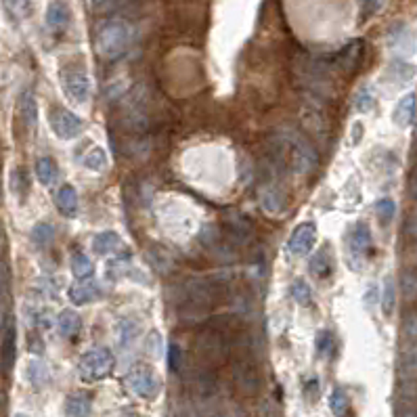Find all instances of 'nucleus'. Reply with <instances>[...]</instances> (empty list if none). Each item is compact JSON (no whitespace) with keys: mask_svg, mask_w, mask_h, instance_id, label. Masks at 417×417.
<instances>
[{"mask_svg":"<svg viewBox=\"0 0 417 417\" xmlns=\"http://www.w3.org/2000/svg\"><path fill=\"white\" fill-rule=\"evenodd\" d=\"M130 40H132L130 25L122 19H110L99 27L94 36V49L103 61H116L128 51Z\"/></svg>","mask_w":417,"mask_h":417,"instance_id":"nucleus-1","label":"nucleus"},{"mask_svg":"<svg viewBox=\"0 0 417 417\" xmlns=\"http://www.w3.org/2000/svg\"><path fill=\"white\" fill-rule=\"evenodd\" d=\"M281 138L286 145V157H290V166L298 172V175H310V172L317 170L319 153L306 136H302L294 130H288Z\"/></svg>","mask_w":417,"mask_h":417,"instance_id":"nucleus-2","label":"nucleus"},{"mask_svg":"<svg viewBox=\"0 0 417 417\" xmlns=\"http://www.w3.org/2000/svg\"><path fill=\"white\" fill-rule=\"evenodd\" d=\"M116 367V359L112 355L110 349L105 346H97V349H90L82 355L80 363H78V373L80 379L84 381H99L103 377H108Z\"/></svg>","mask_w":417,"mask_h":417,"instance_id":"nucleus-3","label":"nucleus"},{"mask_svg":"<svg viewBox=\"0 0 417 417\" xmlns=\"http://www.w3.org/2000/svg\"><path fill=\"white\" fill-rule=\"evenodd\" d=\"M124 381H126V388L132 394H136L138 399H145V401H155L157 394L162 392L160 375L147 365H136L134 369H130L126 373Z\"/></svg>","mask_w":417,"mask_h":417,"instance_id":"nucleus-4","label":"nucleus"},{"mask_svg":"<svg viewBox=\"0 0 417 417\" xmlns=\"http://www.w3.org/2000/svg\"><path fill=\"white\" fill-rule=\"evenodd\" d=\"M233 379L237 388L243 392V394H256L258 388H260V373H258V367L254 365L252 359H237L235 361V367H233Z\"/></svg>","mask_w":417,"mask_h":417,"instance_id":"nucleus-5","label":"nucleus"},{"mask_svg":"<svg viewBox=\"0 0 417 417\" xmlns=\"http://www.w3.org/2000/svg\"><path fill=\"white\" fill-rule=\"evenodd\" d=\"M51 126L55 130V134L63 141H72V138L80 136V132L84 130V122L80 120V116H76L74 112L69 110H55L51 116Z\"/></svg>","mask_w":417,"mask_h":417,"instance_id":"nucleus-6","label":"nucleus"},{"mask_svg":"<svg viewBox=\"0 0 417 417\" xmlns=\"http://www.w3.org/2000/svg\"><path fill=\"white\" fill-rule=\"evenodd\" d=\"M317 243V227L312 223H302L298 225L290 239H288V250L292 256H306Z\"/></svg>","mask_w":417,"mask_h":417,"instance_id":"nucleus-7","label":"nucleus"},{"mask_svg":"<svg viewBox=\"0 0 417 417\" xmlns=\"http://www.w3.org/2000/svg\"><path fill=\"white\" fill-rule=\"evenodd\" d=\"M63 88H65V94L76 101L78 105H86L90 101V92H92V84H90V78L82 72H69L65 74L63 78Z\"/></svg>","mask_w":417,"mask_h":417,"instance_id":"nucleus-8","label":"nucleus"},{"mask_svg":"<svg viewBox=\"0 0 417 417\" xmlns=\"http://www.w3.org/2000/svg\"><path fill=\"white\" fill-rule=\"evenodd\" d=\"M15 357H17V329L15 323H7L3 340H0V373L9 375L13 371Z\"/></svg>","mask_w":417,"mask_h":417,"instance_id":"nucleus-9","label":"nucleus"},{"mask_svg":"<svg viewBox=\"0 0 417 417\" xmlns=\"http://www.w3.org/2000/svg\"><path fill=\"white\" fill-rule=\"evenodd\" d=\"M187 298H189V304L197 310H205L214 306V286L210 281H203V279H195L187 286Z\"/></svg>","mask_w":417,"mask_h":417,"instance_id":"nucleus-10","label":"nucleus"},{"mask_svg":"<svg viewBox=\"0 0 417 417\" xmlns=\"http://www.w3.org/2000/svg\"><path fill=\"white\" fill-rule=\"evenodd\" d=\"M363 55H365V45L363 40H353L351 45H346L338 57H336V63L344 69L346 74H353L359 69L361 61H363Z\"/></svg>","mask_w":417,"mask_h":417,"instance_id":"nucleus-11","label":"nucleus"},{"mask_svg":"<svg viewBox=\"0 0 417 417\" xmlns=\"http://www.w3.org/2000/svg\"><path fill=\"white\" fill-rule=\"evenodd\" d=\"M227 233L231 235L233 241H237L239 246H243V243H248V241L252 239L254 227H252V223H250L246 216H243V214L231 212V214L227 216Z\"/></svg>","mask_w":417,"mask_h":417,"instance_id":"nucleus-12","label":"nucleus"},{"mask_svg":"<svg viewBox=\"0 0 417 417\" xmlns=\"http://www.w3.org/2000/svg\"><path fill=\"white\" fill-rule=\"evenodd\" d=\"M67 296L72 304H90L99 298V286L92 279H80L67 288Z\"/></svg>","mask_w":417,"mask_h":417,"instance_id":"nucleus-13","label":"nucleus"},{"mask_svg":"<svg viewBox=\"0 0 417 417\" xmlns=\"http://www.w3.org/2000/svg\"><path fill=\"white\" fill-rule=\"evenodd\" d=\"M415 112H417V97L409 92L399 99L396 108L392 112V120L399 128H409L415 120Z\"/></svg>","mask_w":417,"mask_h":417,"instance_id":"nucleus-14","label":"nucleus"},{"mask_svg":"<svg viewBox=\"0 0 417 417\" xmlns=\"http://www.w3.org/2000/svg\"><path fill=\"white\" fill-rule=\"evenodd\" d=\"M286 203H288V197L281 189L277 187H266L262 193H260V207L262 212L268 214V216H277L286 210Z\"/></svg>","mask_w":417,"mask_h":417,"instance_id":"nucleus-15","label":"nucleus"},{"mask_svg":"<svg viewBox=\"0 0 417 417\" xmlns=\"http://www.w3.org/2000/svg\"><path fill=\"white\" fill-rule=\"evenodd\" d=\"M122 248V237L116 231H103L92 239V252L99 256H110Z\"/></svg>","mask_w":417,"mask_h":417,"instance_id":"nucleus-16","label":"nucleus"},{"mask_svg":"<svg viewBox=\"0 0 417 417\" xmlns=\"http://www.w3.org/2000/svg\"><path fill=\"white\" fill-rule=\"evenodd\" d=\"M69 17H72V13H69L67 5L61 3V0H53V3L49 5V9H47V25L53 31L65 29L67 23H69Z\"/></svg>","mask_w":417,"mask_h":417,"instance_id":"nucleus-17","label":"nucleus"},{"mask_svg":"<svg viewBox=\"0 0 417 417\" xmlns=\"http://www.w3.org/2000/svg\"><path fill=\"white\" fill-rule=\"evenodd\" d=\"M399 371L401 375L411 381L417 377V344L415 342H409L405 349L401 351V357H399Z\"/></svg>","mask_w":417,"mask_h":417,"instance_id":"nucleus-18","label":"nucleus"},{"mask_svg":"<svg viewBox=\"0 0 417 417\" xmlns=\"http://www.w3.org/2000/svg\"><path fill=\"white\" fill-rule=\"evenodd\" d=\"M57 207L63 216L78 214V191L74 189V185H63L57 191Z\"/></svg>","mask_w":417,"mask_h":417,"instance_id":"nucleus-19","label":"nucleus"},{"mask_svg":"<svg viewBox=\"0 0 417 417\" xmlns=\"http://www.w3.org/2000/svg\"><path fill=\"white\" fill-rule=\"evenodd\" d=\"M371 229L365 223H357L351 235V252L355 256H365V252L371 248Z\"/></svg>","mask_w":417,"mask_h":417,"instance_id":"nucleus-20","label":"nucleus"},{"mask_svg":"<svg viewBox=\"0 0 417 417\" xmlns=\"http://www.w3.org/2000/svg\"><path fill=\"white\" fill-rule=\"evenodd\" d=\"M80 327H82V319L76 310H61V315L57 319V329L63 338H76L80 333Z\"/></svg>","mask_w":417,"mask_h":417,"instance_id":"nucleus-21","label":"nucleus"},{"mask_svg":"<svg viewBox=\"0 0 417 417\" xmlns=\"http://www.w3.org/2000/svg\"><path fill=\"white\" fill-rule=\"evenodd\" d=\"M90 405H92V399L84 392H74L69 394L67 401H65V413L69 417H88L90 415Z\"/></svg>","mask_w":417,"mask_h":417,"instance_id":"nucleus-22","label":"nucleus"},{"mask_svg":"<svg viewBox=\"0 0 417 417\" xmlns=\"http://www.w3.org/2000/svg\"><path fill=\"white\" fill-rule=\"evenodd\" d=\"M310 270L319 279H327V277L333 273V258L329 254L327 248H321L315 256L310 258Z\"/></svg>","mask_w":417,"mask_h":417,"instance_id":"nucleus-23","label":"nucleus"},{"mask_svg":"<svg viewBox=\"0 0 417 417\" xmlns=\"http://www.w3.org/2000/svg\"><path fill=\"white\" fill-rule=\"evenodd\" d=\"M302 122L306 124V128H308L310 132H315L319 138L325 136V132H327V122H325V116H323L321 110L308 105V108L304 110V114H302Z\"/></svg>","mask_w":417,"mask_h":417,"instance_id":"nucleus-24","label":"nucleus"},{"mask_svg":"<svg viewBox=\"0 0 417 417\" xmlns=\"http://www.w3.org/2000/svg\"><path fill=\"white\" fill-rule=\"evenodd\" d=\"M57 177H59V168L53 157H40L36 162V179L45 187H51L57 181Z\"/></svg>","mask_w":417,"mask_h":417,"instance_id":"nucleus-25","label":"nucleus"},{"mask_svg":"<svg viewBox=\"0 0 417 417\" xmlns=\"http://www.w3.org/2000/svg\"><path fill=\"white\" fill-rule=\"evenodd\" d=\"M329 409L336 417H351L353 407H351V399L342 388H333L329 394Z\"/></svg>","mask_w":417,"mask_h":417,"instance_id":"nucleus-26","label":"nucleus"},{"mask_svg":"<svg viewBox=\"0 0 417 417\" xmlns=\"http://www.w3.org/2000/svg\"><path fill=\"white\" fill-rule=\"evenodd\" d=\"M315 346H317V353L319 357L323 359H331L338 351V342H336V336L329 331V329H321L317 333V340H315Z\"/></svg>","mask_w":417,"mask_h":417,"instance_id":"nucleus-27","label":"nucleus"},{"mask_svg":"<svg viewBox=\"0 0 417 417\" xmlns=\"http://www.w3.org/2000/svg\"><path fill=\"white\" fill-rule=\"evenodd\" d=\"M72 270H74V277L80 281V279H92V273H94V264L92 260L82 254V252H76L72 256Z\"/></svg>","mask_w":417,"mask_h":417,"instance_id":"nucleus-28","label":"nucleus"},{"mask_svg":"<svg viewBox=\"0 0 417 417\" xmlns=\"http://www.w3.org/2000/svg\"><path fill=\"white\" fill-rule=\"evenodd\" d=\"M19 112H21V118L27 126H34V122H36V97H34L31 90H25L19 99Z\"/></svg>","mask_w":417,"mask_h":417,"instance_id":"nucleus-29","label":"nucleus"},{"mask_svg":"<svg viewBox=\"0 0 417 417\" xmlns=\"http://www.w3.org/2000/svg\"><path fill=\"white\" fill-rule=\"evenodd\" d=\"M3 7H5L7 15L15 21H23L31 15L29 0H3Z\"/></svg>","mask_w":417,"mask_h":417,"instance_id":"nucleus-30","label":"nucleus"},{"mask_svg":"<svg viewBox=\"0 0 417 417\" xmlns=\"http://www.w3.org/2000/svg\"><path fill=\"white\" fill-rule=\"evenodd\" d=\"M375 216L379 218L381 225L392 223L394 216H396V203H394V199H390V197L377 199V201H375Z\"/></svg>","mask_w":417,"mask_h":417,"instance_id":"nucleus-31","label":"nucleus"},{"mask_svg":"<svg viewBox=\"0 0 417 417\" xmlns=\"http://www.w3.org/2000/svg\"><path fill=\"white\" fill-rule=\"evenodd\" d=\"M82 164H84L88 170H92V172H101L103 168H105V164H108V153H105V149H103V147H92V149L82 157Z\"/></svg>","mask_w":417,"mask_h":417,"instance_id":"nucleus-32","label":"nucleus"},{"mask_svg":"<svg viewBox=\"0 0 417 417\" xmlns=\"http://www.w3.org/2000/svg\"><path fill=\"white\" fill-rule=\"evenodd\" d=\"M401 292L407 302L417 300V273L415 270H405L401 275Z\"/></svg>","mask_w":417,"mask_h":417,"instance_id":"nucleus-33","label":"nucleus"},{"mask_svg":"<svg viewBox=\"0 0 417 417\" xmlns=\"http://www.w3.org/2000/svg\"><path fill=\"white\" fill-rule=\"evenodd\" d=\"M394 306H396V286H394L392 277H388L386 283H384V296H381V310H384L386 317L392 315Z\"/></svg>","mask_w":417,"mask_h":417,"instance_id":"nucleus-34","label":"nucleus"},{"mask_svg":"<svg viewBox=\"0 0 417 417\" xmlns=\"http://www.w3.org/2000/svg\"><path fill=\"white\" fill-rule=\"evenodd\" d=\"M53 235H55V229L49 223H38L31 229V241L40 248L49 246V243L53 241Z\"/></svg>","mask_w":417,"mask_h":417,"instance_id":"nucleus-35","label":"nucleus"},{"mask_svg":"<svg viewBox=\"0 0 417 417\" xmlns=\"http://www.w3.org/2000/svg\"><path fill=\"white\" fill-rule=\"evenodd\" d=\"M290 294L302 306H308L312 302V292H310V288H308V283L304 279H296L292 283V288H290Z\"/></svg>","mask_w":417,"mask_h":417,"instance_id":"nucleus-36","label":"nucleus"},{"mask_svg":"<svg viewBox=\"0 0 417 417\" xmlns=\"http://www.w3.org/2000/svg\"><path fill=\"white\" fill-rule=\"evenodd\" d=\"M181 365H183V351H181V346L177 342H170V346H168V367H170V371L179 373Z\"/></svg>","mask_w":417,"mask_h":417,"instance_id":"nucleus-37","label":"nucleus"},{"mask_svg":"<svg viewBox=\"0 0 417 417\" xmlns=\"http://www.w3.org/2000/svg\"><path fill=\"white\" fill-rule=\"evenodd\" d=\"M27 377H29V381L34 386H40L42 381L47 379V369H45V365L40 363V361H31L29 365H27Z\"/></svg>","mask_w":417,"mask_h":417,"instance_id":"nucleus-38","label":"nucleus"},{"mask_svg":"<svg viewBox=\"0 0 417 417\" xmlns=\"http://www.w3.org/2000/svg\"><path fill=\"white\" fill-rule=\"evenodd\" d=\"M373 105H375V97H373L369 90H361V92L357 94V99H355V110H357L359 114L371 112Z\"/></svg>","mask_w":417,"mask_h":417,"instance_id":"nucleus-39","label":"nucleus"},{"mask_svg":"<svg viewBox=\"0 0 417 417\" xmlns=\"http://www.w3.org/2000/svg\"><path fill=\"white\" fill-rule=\"evenodd\" d=\"M134 333H136V327H134L130 321H120V336H122V342H124V344H128Z\"/></svg>","mask_w":417,"mask_h":417,"instance_id":"nucleus-40","label":"nucleus"},{"mask_svg":"<svg viewBox=\"0 0 417 417\" xmlns=\"http://www.w3.org/2000/svg\"><path fill=\"white\" fill-rule=\"evenodd\" d=\"M405 336L409 340L417 338V315H409L407 317V321H405Z\"/></svg>","mask_w":417,"mask_h":417,"instance_id":"nucleus-41","label":"nucleus"},{"mask_svg":"<svg viewBox=\"0 0 417 417\" xmlns=\"http://www.w3.org/2000/svg\"><path fill=\"white\" fill-rule=\"evenodd\" d=\"M409 195L413 201H417V164H415L411 177H409Z\"/></svg>","mask_w":417,"mask_h":417,"instance_id":"nucleus-42","label":"nucleus"},{"mask_svg":"<svg viewBox=\"0 0 417 417\" xmlns=\"http://www.w3.org/2000/svg\"><path fill=\"white\" fill-rule=\"evenodd\" d=\"M379 7H381V0H363V13H365V17L373 15Z\"/></svg>","mask_w":417,"mask_h":417,"instance_id":"nucleus-43","label":"nucleus"},{"mask_svg":"<svg viewBox=\"0 0 417 417\" xmlns=\"http://www.w3.org/2000/svg\"><path fill=\"white\" fill-rule=\"evenodd\" d=\"M90 3H92V7H99V5L105 3V0H90Z\"/></svg>","mask_w":417,"mask_h":417,"instance_id":"nucleus-44","label":"nucleus"},{"mask_svg":"<svg viewBox=\"0 0 417 417\" xmlns=\"http://www.w3.org/2000/svg\"><path fill=\"white\" fill-rule=\"evenodd\" d=\"M0 250H3V235H0Z\"/></svg>","mask_w":417,"mask_h":417,"instance_id":"nucleus-45","label":"nucleus"},{"mask_svg":"<svg viewBox=\"0 0 417 417\" xmlns=\"http://www.w3.org/2000/svg\"><path fill=\"white\" fill-rule=\"evenodd\" d=\"M15 417H25V415H21V413H19V415H15Z\"/></svg>","mask_w":417,"mask_h":417,"instance_id":"nucleus-46","label":"nucleus"},{"mask_svg":"<svg viewBox=\"0 0 417 417\" xmlns=\"http://www.w3.org/2000/svg\"><path fill=\"white\" fill-rule=\"evenodd\" d=\"M415 153H417V141H415Z\"/></svg>","mask_w":417,"mask_h":417,"instance_id":"nucleus-47","label":"nucleus"}]
</instances>
